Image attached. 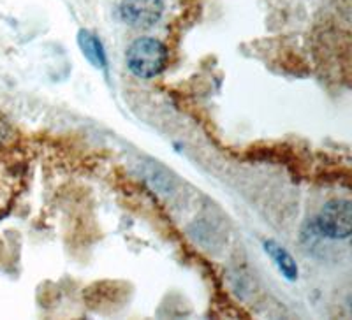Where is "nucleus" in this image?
<instances>
[{"mask_svg": "<svg viewBox=\"0 0 352 320\" xmlns=\"http://www.w3.org/2000/svg\"><path fill=\"white\" fill-rule=\"evenodd\" d=\"M129 71L141 80L159 76L168 64V48L155 37H140L125 52Z\"/></svg>", "mask_w": 352, "mask_h": 320, "instance_id": "nucleus-1", "label": "nucleus"}, {"mask_svg": "<svg viewBox=\"0 0 352 320\" xmlns=\"http://www.w3.org/2000/svg\"><path fill=\"white\" fill-rule=\"evenodd\" d=\"M316 227L322 236L329 240H345L351 236L352 229V206L351 201H329L320 209L316 218Z\"/></svg>", "mask_w": 352, "mask_h": 320, "instance_id": "nucleus-2", "label": "nucleus"}, {"mask_svg": "<svg viewBox=\"0 0 352 320\" xmlns=\"http://www.w3.org/2000/svg\"><path fill=\"white\" fill-rule=\"evenodd\" d=\"M120 18L131 27L146 28L155 25L164 12L162 0H122Z\"/></svg>", "mask_w": 352, "mask_h": 320, "instance_id": "nucleus-3", "label": "nucleus"}, {"mask_svg": "<svg viewBox=\"0 0 352 320\" xmlns=\"http://www.w3.org/2000/svg\"><path fill=\"white\" fill-rule=\"evenodd\" d=\"M264 250H266V253H268L270 257H272V260L275 262L276 269L282 273V275L287 278V280L294 282L298 278V264L296 260L292 259L291 253L287 252V250L282 247V244H278L276 241L273 240H268L264 241Z\"/></svg>", "mask_w": 352, "mask_h": 320, "instance_id": "nucleus-4", "label": "nucleus"}, {"mask_svg": "<svg viewBox=\"0 0 352 320\" xmlns=\"http://www.w3.org/2000/svg\"><path fill=\"white\" fill-rule=\"evenodd\" d=\"M78 45H80L83 55L87 56L88 60L92 62L96 67L106 69L108 58H106L104 46H102L99 37L94 36V34L88 32V30H81L80 36H78Z\"/></svg>", "mask_w": 352, "mask_h": 320, "instance_id": "nucleus-5", "label": "nucleus"}]
</instances>
